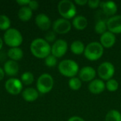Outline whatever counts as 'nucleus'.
Returning a JSON list of instances; mask_svg holds the SVG:
<instances>
[{
    "mask_svg": "<svg viewBox=\"0 0 121 121\" xmlns=\"http://www.w3.org/2000/svg\"><path fill=\"white\" fill-rule=\"evenodd\" d=\"M39 96V92L37 89L29 87L26 88L22 92V97L23 99L27 102H33L38 99Z\"/></svg>",
    "mask_w": 121,
    "mask_h": 121,
    "instance_id": "18",
    "label": "nucleus"
},
{
    "mask_svg": "<svg viewBox=\"0 0 121 121\" xmlns=\"http://www.w3.org/2000/svg\"><path fill=\"white\" fill-rule=\"evenodd\" d=\"M67 121H85L84 119H83L82 118L79 117V116H72L71 118H69Z\"/></svg>",
    "mask_w": 121,
    "mask_h": 121,
    "instance_id": "35",
    "label": "nucleus"
},
{
    "mask_svg": "<svg viewBox=\"0 0 121 121\" xmlns=\"http://www.w3.org/2000/svg\"><path fill=\"white\" fill-rule=\"evenodd\" d=\"M74 3L79 6H84L88 3V1L87 0H75Z\"/></svg>",
    "mask_w": 121,
    "mask_h": 121,
    "instance_id": "34",
    "label": "nucleus"
},
{
    "mask_svg": "<svg viewBox=\"0 0 121 121\" xmlns=\"http://www.w3.org/2000/svg\"><path fill=\"white\" fill-rule=\"evenodd\" d=\"M87 4L91 9H96L101 5V1L99 0H89Z\"/></svg>",
    "mask_w": 121,
    "mask_h": 121,
    "instance_id": "31",
    "label": "nucleus"
},
{
    "mask_svg": "<svg viewBox=\"0 0 121 121\" xmlns=\"http://www.w3.org/2000/svg\"><path fill=\"white\" fill-rule=\"evenodd\" d=\"M45 64L47 67H53L56 66V65L57 64V58L55 57L52 54H50L47 57L45 58Z\"/></svg>",
    "mask_w": 121,
    "mask_h": 121,
    "instance_id": "29",
    "label": "nucleus"
},
{
    "mask_svg": "<svg viewBox=\"0 0 121 121\" xmlns=\"http://www.w3.org/2000/svg\"><path fill=\"white\" fill-rule=\"evenodd\" d=\"M30 50L32 55L39 59H45L51 53L50 43L41 38H35L31 42Z\"/></svg>",
    "mask_w": 121,
    "mask_h": 121,
    "instance_id": "1",
    "label": "nucleus"
},
{
    "mask_svg": "<svg viewBox=\"0 0 121 121\" xmlns=\"http://www.w3.org/2000/svg\"><path fill=\"white\" fill-rule=\"evenodd\" d=\"M70 50L72 52L74 53V55H82L84 52L85 45L83 42H82L81 40H77L72 43L70 45Z\"/></svg>",
    "mask_w": 121,
    "mask_h": 121,
    "instance_id": "22",
    "label": "nucleus"
},
{
    "mask_svg": "<svg viewBox=\"0 0 121 121\" xmlns=\"http://www.w3.org/2000/svg\"><path fill=\"white\" fill-rule=\"evenodd\" d=\"M104 48L100 43L94 41L89 43L84 50V55L86 59L90 61H96L100 59L104 55Z\"/></svg>",
    "mask_w": 121,
    "mask_h": 121,
    "instance_id": "3",
    "label": "nucleus"
},
{
    "mask_svg": "<svg viewBox=\"0 0 121 121\" xmlns=\"http://www.w3.org/2000/svg\"><path fill=\"white\" fill-rule=\"evenodd\" d=\"M3 44H4V40L1 39V38L0 37V50H1V49L2 48V47H3Z\"/></svg>",
    "mask_w": 121,
    "mask_h": 121,
    "instance_id": "37",
    "label": "nucleus"
},
{
    "mask_svg": "<svg viewBox=\"0 0 121 121\" xmlns=\"http://www.w3.org/2000/svg\"><path fill=\"white\" fill-rule=\"evenodd\" d=\"M88 89L91 94H99L105 90L106 84L104 83L103 80L96 79L89 83L88 86Z\"/></svg>",
    "mask_w": 121,
    "mask_h": 121,
    "instance_id": "15",
    "label": "nucleus"
},
{
    "mask_svg": "<svg viewBox=\"0 0 121 121\" xmlns=\"http://www.w3.org/2000/svg\"><path fill=\"white\" fill-rule=\"evenodd\" d=\"M60 73L66 77H74L79 71V65L73 60L66 59L62 60L58 65Z\"/></svg>",
    "mask_w": 121,
    "mask_h": 121,
    "instance_id": "2",
    "label": "nucleus"
},
{
    "mask_svg": "<svg viewBox=\"0 0 121 121\" xmlns=\"http://www.w3.org/2000/svg\"><path fill=\"white\" fill-rule=\"evenodd\" d=\"M54 86V79L52 77L48 74H42L37 80L36 87L39 93L45 94L49 93L53 88Z\"/></svg>",
    "mask_w": 121,
    "mask_h": 121,
    "instance_id": "6",
    "label": "nucleus"
},
{
    "mask_svg": "<svg viewBox=\"0 0 121 121\" xmlns=\"http://www.w3.org/2000/svg\"><path fill=\"white\" fill-rule=\"evenodd\" d=\"M79 78L82 82H91L94 79L96 72V70L91 66H85L83 67L79 71Z\"/></svg>",
    "mask_w": 121,
    "mask_h": 121,
    "instance_id": "12",
    "label": "nucleus"
},
{
    "mask_svg": "<svg viewBox=\"0 0 121 121\" xmlns=\"http://www.w3.org/2000/svg\"><path fill=\"white\" fill-rule=\"evenodd\" d=\"M69 87L74 91H77L82 87V81L79 77H72L68 82Z\"/></svg>",
    "mask_w": 121,
    "mask_h": 121,
    "instance_id": "26",
    "label": "nucleus"
},
{
    "mask_svg": "<svg viewBox=\"0 0 121 121\" xmlns=\"http://www.w3.org/2000/svg\"><path fill=\"white\" fill-rule=\"evenodd\" d=\"M4 76H5V72L3 68L0 67V81H1L4 78Z\"/></svg>",
    "mask_w": 121,
    "mask_h": 121,
    "instance_id": "36",
    "label": "nucleus"
},
{
    "mask_svg": "<svg viewBox=\"0 0 121 121\" xmlns=\"http://www.w3.org/2000/svg\"><path fill=\"white\" fill-rule=\"evenodd\" d=\"M116 41V35L113 33L107 30L106 33L102 34L100 37V43L104 47V48H112Z\"/></svg>",
    "mask_w": 121,
    "mask_h": 121,
    "instance_id": "14",
    "label": "nucleus"
},
{
    "mask_svg": "<svg viewBox=\"0 0 121 121\" xmlns=\"http://www.w3.org/2000/svg\"><path fill=\"white\" fill-rule=\"evenodd\" d=\"M72 24L77 30H82L87 27L88 21L85 16L82 15H78L73 18Z\"/></svg>",
    "mask_w": 121,
    "mask_h": 121,
    "instance_id": "19",
    "label": "nucleus"
},
{
    "mask_svg": "<svg viewBox=\"0 0 121 121\" xmlns=\"http://www.w3.org/2000/svg\"><path fill=\"white\" fill-rule=\"evenodd\" d=\"M106 121H121V113L117 110L113 109L109 111L105 118Z\"/></svg>",
    "mask_w": 121,
    "mask_h": 121,
    "instance_id": "23",
    "label": "nucleus"
},
{
    "mask_svg": "<svg viewBox=\"0 0 121 121\" xmlns=\"http://www.w3.org/2000/svg\"><path fill=\"white\" fill-rule=\"evenodd\" d=\"M3 69L5 72V74H6L8 76L13 77L18 74L19 71V65L16 61L9 60L4 63Z\"/></svg>",
    "mask_w": 121,
    "mask_h": 121,
    "instance_id": "17",
    "label": "nucleus"
},
{
    "mask_svg": "<svg viewBox=\"0 0 121 121\" xmlns=\"http://www.w3.org/2000/svg\"><path fill=\"white\" fill-rule=\"evenodd\" d=\"M11 26V20L6 15H0V30H7L10 28Z\"/></svg>",
    "mask_w": 121,
    "mask_h": 121,
    "instance_id": "27",
    "label": "nucleus"
},
{
    "mask_svg": "<svg viewBox=\"0 0 121 121\" xmlns=\"http://www.w3.org/2000/svg\"><path fill=\"white\" fill-rule=\"evenodd\" d=\"M100 6L101 7V9H102L103 12L106 16H115L116 13L118 11L117 4L114 1H112L101 2Z\"/></svg>",
    "mask_w": 121,
    "mask_h": 121,
    "instance_id": "16",
    "label": "nucleus"
},
{
    "mask_svg": "<svg viewBox=\"0 0 121 121\" xmlns=\"http://www.w3.org/2000/svg\"><path fill=\"white\" fill-rule=\"evenodd\" d=\"M118 87H119V84L116 79H111L106 81V89H107L108 91H109L111 92H114L118 89Z\"/></svg>",
    "mask_w": 121,
    "mask_h": 121,
    "instance_id": "28",
    "label": "nucleus"
},
{
    "mask_svg": "<svg viewBox=\"0 0 121 121\" xmlns=\"http://www.w3.org/2000/svg\"><path fill=\"white\" fill-rule=\"evenodd\" d=\"M21 81L25 85H30L34 81V76L30 72H25L21 77Z\"/></svg>",
    "mask_w": 121,
    "mask_h": 121,
    "instance_id": "25",
    "label": "nucleus"
},
{
    "mask_svg": "<svg viewBox=\"0 0 121 121\" xmlns=\"http://www.w3.org/2000/svg\"><path fill=\"white\" fill-rule=\"evenodd\" d=\"M28 6L32 11H34V10H36V9H38V7H39V3L37 1H30L29 4L28 5Z\"/></svg>",
    "mask_w": 121,
    "mask_h": 121,
    "instance_id": "32",
    "label": "nucleus"
},
{
    "mask_svg": "<svg viewBox=\"0 0 121 121\" xmlns=\"http://www.w3.org/2000/svg\"><path fill=\"white\" fill-rule=\"evenodd\" d=\"M57 9L59 13L65 19H70L75 17L77 8L74 4L69 0H62L58 3Z\"/></svg>",
    "mask_w": 121,
    "mask_h": 121,
    "instance_id": "5",
    "label": "nucleus"
},
{
    "mask_svg": "<svg viewBox=\"0 0 121 121\" xmlns=\"http://www.w3.org/2000/svg\"><path fill=\"white\" fill-rule=\"evenodd\" d=\"M7 55L10 58V60L17 62L23 58V52L22 49H21L19 47L11 48L7 52Z\"/></svg>",
    "mask_w": 121,
    "mask_h": 121,
    "instance_id": "21",
    "label": "nucleus"
},
{
    "mask_svg": "<svg viewBox=\"0 0 121 121\" xmlns=\"http://www.w3.org/2000/svg\"><path fill=\"white\" fill-rule=\"evenodd\" d=\"M33 16V11L28 6H21L18 11V17L22 21H29Z\"/></svg>",
    "mask_w": 121,
    "mask_h": 121,
    "instance_id": "20",
    "label": "nucleus"
},
{
    "mask_svg": "<svg viewBox=\"0 0 121 121\" xmlns=\"http://www.w3.org/2000/svg\"><path fill=\"white\" fill-rule=\"evenodd\" d=\"M4 42L11 48L19 47L23 43V36L21 32L14 28H10L5 31Z\"/></svg>",
    "mask_w": 121,
    "mask_h": 121,
    "instance_id": "4",
    "label": "nucleus"
},
{
    "mask_svg": "<svg viewBox=\"0 0 121 121\" xmlns=\"http://www.w3.org/2000/svg\"><path fill=\"white\" fill-rule=\"evenodd\" d=\"M97 74L100 79L108 81L113 77L115 74V67L110 62H104L98 67Z\"/></svg>",
    "mask_w": 121,
    "mask_h": 121,
    "instance_id": "7",
    "label": "nucleus"
},
{
    "mask_svg": "<svg viewBox=\"0 0 121 121\" xmlns=\"http://www.w3.org/2000/svg\"><path fill=\"white\" fill-rule=\"evenodd\" d=\"M106 23L108 31L113 34L121 33V15H115L110 17Z\"/></svg>",
    "mask_w": 121,
    "mask_h": 121,
    "instance_id": "11",
    "label": "nucleus"
},
{
    "mask_svg": "<svg viewBox=\"0 0 121 121\" xmlns=\"http://www.w3.org/2000/svg\"><path fill=\"white\" fill-rule=\"evenodd\" d=\"M37 26L42 30H48L52 25V22L49 16L45 13H39L35 18Z\"/></svg>",
    "mask_w": 121,
    "mask_h": 121,
    "instance_id": "13",
    "label": "nucleus"
},
{
    "mask_svg": "<svg viewBox=\"0 0 121 121\" xmlns=\"http://www.w3.org/2000/svg\"><path fill=\"white\" fill-rule=\"evenodd\" d=\"M72 28V23L68 19L64 18H57L52 23V29L55 33L66 34L70 31Z\"/></svg>",
    "mask_w": 121,
    "mask_h": 121,
    "instance_id": "9",
    "label": "nucleus"
},
{
    "mask_svg": "<svg viewBox=\"0 0 121 121\" xmlns=\"http://www.w3.org/2000/svg\"><path fill=\"white\" fill-rule=\"evenodd\" d=\"M68 50V44L63 39L56 40L51 46V54L57 58L63 57Z\"/></svg>",
    "mask_w": 121,
    "mask_h": 121,
    "instance_id": "8",
    "label": "nucleus"
},
{
    "mask_svg": "<svg viewBox=\"0 0 121 121\" xmlns=\"http://www.w3.org/2000/svg\"><path fill=\"white\" fill-rule=\"evenodd\" d=\"M5 89L9 94L11 95H17L21 92L23 89V84L18 79L11 78L6 80L5 83Z\"/></svg>",
    "mask_w": 121,
    "mask_h": 121,
    "instance_id": "10",
    "label": "nucleus"
},
{
    "mask_svg": "<svg viewBox=\"0 0 121 121\" xmlns=\"http://www.w3.org/2000/svg\"><path fill=\"white\" fill-rule=\"evenodd\" d=\"M45 40L48 43H54L56 40V33L52 31H48L45 35Z\"/></svg>",
    "mask_w": 121,
    "mask_h": 121,
    "instance_id": "30",
    "label": "nucleus"
},
{
    "mask_svg": "<svg viewBox=\"0 0 121 121\" xmlns=\"http://www.w3.org/2000/svg\"><path fill=\"white\" fill-rule=\"evenodd\" d=\"M107 29L108 28H107L106 21L104 20H99L95 24L94 30L97 34H99L101 35L102 34H104V33L107 31Z\"/></svg>",
    "mask_w": 121,
    "mask_h": 121,
    "instance_id": "24",
    "label": "nucleus"
},
{
    "mask_svg": "<svg viewBox=\"0 0 121 121\" xmlns=\"http://www.w3.org/2000/svg\"><path fill=\"white\" fill-rule=\"evenodd\" d=\"M29 2H30V0H17L16 1V3L18 4L21 6H28L29 4Z\"/></svg>",
    "mask_w": 121,
    "mask_h": 121,
    "instance_id": "33",
    "label": "nucleus"
}]
</instances>
